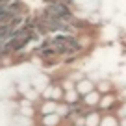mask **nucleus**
Instances as JSON below:
<instances>
[{"label":"nucleus","instance_id":"4","mask_svg":"<svg viewBox=\"0 0 126 126\" xmlns=\"http://www.w3.org/2000/svg\"><path fill=\"white\" fill-rule=\"evenodd\" d=\"M65 119L58 113H50V115H39L37 117V126H63Z\"/></svg>","mask_w":126,"mask_h":126},{"label":"nucleus","instance_id":"6","mask_svg":"<svg viewBox=\"0 0 126 126\" xmlns=\"http://www.w3.org/2000/svg\"><path fill=\"white\" fill-rule=\"evenodd\" d=\"M100 100H102V94H100L98 91H93V93L82 96V106L85 108V110H98Z\"/></svg>","mask_w":126,"mask_h":126},{"label":"nucleus","instance_id":"5","mask_svg":"<svg viewBox=\"0 0 126 126\" xmlns=\"http://www.w3.org/2000/svg\"><path fill=\"white\" fill-rule=\"evenodd\" d=\"M59 102H54V100H43L41 98L37 102V117L39 115H50V113H58Z\"/></svg>","mask_w":126,"mask_h":126},{"label":"nucleus","instance_id":"7","mask_svg":"<svg viewBox=\"0 0 126 126\" xmlns=\"http://www.w3.org/2000/svg\"><path fill=\"white\" fill-rule=\"evenodd\" d=\"M83 117H85V126H100L104 113L100 110H87Z\"/></svg>","mask_w":126,"mask_h":126},{"label":"nucleus","instance_id":"9","mask_svg":"<svg viewBox=\"0 0 126 126\" xmlns=\"http://www.w3.org/2000/svg\"><path fill=\"white\" fill-rule=\"evenodd\" d=\"M113 89H115L113 82L108 80V78H100L98 82H96V91H98L100 94H110V93H113Z\"/></svg>","mask_w":126,"mask_h":126},{"label":"nucleus","instance_id":"1","mask_svg":"<svg viewBox=\"0 0 126 126\" xmlns=\"http://www.w3.org/2000/svg\"><path fill=\"white\" fill-rule=\"evenodd\" d=\"M41 98L43 100H54V102H63V98H65V89L61 87L59 82H52L50 85L41 93Z\"/></svg>","mask_w":126,"mask_h":126},{"label":"nucleus","instance_id":"10","mask_svg":"<svg viewBox=\"0 0 126 126\" xmlns=\"http://www.w3.org/2000/svg\"><path fill=\"white\" fill-rule=\"evenodd\" d=\"M100 126H121V117H117L115 113H104Z\"/></svg>","mask_w":126,"mask_h":126},{"label":"nucleus","instance_id":"8","mask_svg":"<svg viewBox=\"0 0 126 126\" xmlns=\"http://www.w3.org/2000/svg\"><path fill=\"white\" fill-rule=\"evenodd\" d=\"M63 102L74 108V106H78V104H82V94L76 91V87L71 89V91H65V98H63Z\"/></svg>","mask_w":126,"mask_h":126},{"label":"nucleus","instance_id":"2","mask_svg":"<svg viewBox=\"0 0 126 126\" xmlns=\"http://www.w3.org/2000/svg\"><path fill=\"white\" fill-rule=\"evenodd\" d=\"M76 91H78L82 96H85V94L96 91V82H94L91 76H83V78H80L78 82H76Z\"/></svg>","mask_w":126,"mask_h":126},{"label":"nucleus","instance_id":"3","mask_svg":"<svg viewBox=\"0 0 126 126\" xmlns=\"http://www.w3.org/2000/svg\"><path fill=\"white\" fill-rule=\"evenodd\" d=\"M119 104V96L115 93H110V94H102V100L98 104V110L104 111V113H111L115 110V106Z\"/></svg>","mask_w":126,"mask_h":126}]
</instances>
